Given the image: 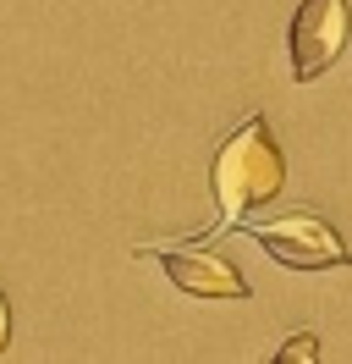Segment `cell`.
Listing matches in <instances>:
<instances>
[{
    "instance_id": "8992f818",
    "label": "cell",
    "mask_w": 352,
    "mask_h": 364,
    "mask_svg": "<svg viewBox=\"0 0 352 364\" xmlns=\"http://www.w3.org/2000/svg\"><path fill=\"white\" fill-rule=\"evenodd\" d=\"M6 342H11V298L0 293V353H6Z\"/></svg>"
},
{
    "instance_id": "3957f363",
    "label": "cell",
    "mask_w": 352,
    "mask_h": 364,
    "mask_svg": "<svg viewBox=\"0 0 352 364\" xmlns=\"http://www.w3.org/2000/svg\"><path fill=\"white\" fill-rule=\"evenodd\" d=\"M352 39V6L347 0H303L297 17L286 28V67L292 83H314L319 72L341 61V50Z\"/></svg>"
},
{
    "instance_id": "7a4b0ae2",
    "label": "cell",
    "mask_w": 352,
    "mask_h": 364,
    "mask_svg": "<svg viewBox=\"0 0 352 364\" xmlns=\"http://www.w3.org/2000/svg\"><path fill=\"white\" fill-rule=\"evenodd\" d=\"M242 227L253 232V243L286 271H347L352 265L341 232L330 221H319L314 210H286L275 221H242Z\"/></svg>"
},
{
    "instance_id": "277c9868",
    "label": "cell",
    "mask_w": 352,
    "mask_h": 364,
    "mask_svg": "<svg viewBox=\"0 0 352 364\" xmlns=\"http://www.w3.org/2000/svg\"><path fill=\"white\" fill-rule=\"evenodd\" d=\"M143 259H154L160 271L171 276V287L182 298H215V304H231V298H248V282H242L237 265H226L209 243H160V249H138Z\"/></svg>"
},
{
    "instance_id": "6da1fadb",
    "label": "cell",
    "mask_w": 352,
    "mask_h": 364,
    "mask_svg": "<svg viewBox=\"0 0 352 364\" xmlns=\"http://www.w3.org/2000/svg\"><path fill=\"white\" fill-rule=\"evenodd\" d=\"M209 188H215V205H220L215 232L242 227L253 210L281 199L286 160H281V149H275L270 127H264V116H248L242 127H231V133L220 138L215 166H209Z\"/></svg>"
},
{
    "instance_id": "5b68a950",
    "label": "cell",
    "mask_w": 352,
    "mask_h": 364,
    "mask_svg": "<svg viewBox=\"0 0 352 364\" xmlns=\"http://www.w3.org/2000/svg\"><path fill=\"white\" fill-rule=\"evenodd\" d=\"M275 364H319V337L314 331H297L275 348Z\"/></svg>"
}]
</instances>
